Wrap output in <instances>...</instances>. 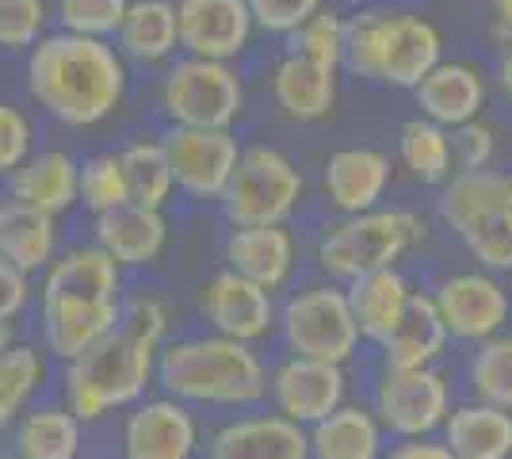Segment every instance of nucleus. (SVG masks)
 <instances>
[{
  "label": "nucleus",
  "mask_w": 512,
  "mask_h": 459,
  "mask_svg": "<svg viewBox=\"0 0 512 459\" xmlns=\"http://www.w3.org/2000/svg\"><path fill=\"white\" fill-rule=\"evenodd\" d=\"M119 54L138 66H161L180 50L176 0H130L123 27L115 35Z\"/></svg>",
  "instance_id": "nucleus-25"
},
{
  "label": "nucleus",
  "mask_w": 512,
  "mask_h": 459,
  "mask_svg": "<svg viewBox=\"0 0 512 459\" xmlns=\"http://www.w3.org/2000/svg\"><path fill=\"white\" fill-rule=\"evenodd\" d=\"M119 329H127L134 333L138 341H146V345H161V337H165V329H169V318H165V306L150 299V295H138V299H130L123 310H119Z\"/></svg>",
  "instance_id": "nucleus-45"
},
{
  "label": "nucleus",
  "mask_w": 512,
  "mask_h": 459,
  "mask_svg": "<svg viewBox=\"0 0 512 459\" xmlns=\"http://www.w3.org/2000/svg\"><path fill=\"white\" fill-rule=\"evenodd\" d=\"M409 299H413V291L398 268H375L367 276H356L348 287V303L356 314L360 337L375 341V345H386L394 337V329L406 318Z\"/></svg>",
  "instance_id": "nucleus-24"
},
{
  "label": "nucleus",
  "mask_w": 512,
  "mask_h": 459,
  "mask_svg": "<svg viewBox=\"0 0 512 459\" xmlns=\"http://www.w3.org/2000/svg\"><path fill=\"white\" fill-rule=\"evenodd\" d=\"M497 85H501V92L512 100V43L505 46V54H501V62H497Z\"/></svg>",
  "instance_id": "nucleus-49"
},
{
  "label": "nucleus",
  "mask_w": 512,
  "mask_h": 459,
  "mask_svg": "<svg viewBox=\"0 0 512 459\" xmlns=\"http://www.w3.org/2000/svg\"><path fill=\"white\" fill-rule=\"evenodd\" d=\"M325 196L341 215H363L379 207V199L390 188V157L371 146H348L325 161Z\"/></svg>",
  "instance_id": "nucleus-18"
},
{
  "label": "nucleus",
  "mask_w": 512,
  "mask_h": 459,
  "mask_svg": "<svg viewBox=\"0 0 512 459\" xmlns=\"http://www.w3.org/2000/svg\"><path fill=\"white\" fill-rule=\"evenodd\" d=\"M161 111L172 127L230 131L245 111V85L230 62L184 54L161 81Z\"/></svg>",
  "instance_id": "nucleus-6"
},
{
  "label": "nucleus",
  "mask_w": 512,
  "mask_h": 459,
  "mask_svg": "<svg viewBox=\"0 0 512 459\" xmlns=\"http://www.w3.org/2000/svg\"><path fill=\"white\" fill-rule=\"evenodd\" d=\"M31 153V123L20 108L0 104V176H12Z\"/></svg>",
  "instance_id": "nucleus-43"
},
{
  "label": "nucleus",
  "mask_w": 512,
  "mask_h": 459,
  "mask_svg": "<svg viewBox=\"0 0 512 459\" xmlns=\"http://www.w3.org/2000/svg\"><path fill=\"white\" fill-rule=\"evenodd\" d=\"M43 383V356L31 345H12L0 356V429H8L27 398Z\"/></svg>",
  "instance_id": "nucleus-36"
},
{
  "label": "nucleus",
  "mask_w": 512,
  "mask_h": 459,
  "mask_svg": "<svg viewBox=\"0 0 512 459\" xmlns=\"http://www.w3.org/2000/svg\"><path fill=\"white\" fill-rule=\"evenodd\" d=\"M157 375L172 398L207 406H249L268 391L264 364L249 352V345L222 333L169 345L161 352Z\"/></svg>",
  "instance_id": "nucleus-3"
},
{
  "label": "nucleus",
  "mask_w": 512,
  "mask_h": 459,
  "mask_svg": "<svg viewBox=\"0 0 512 459\" xmlns=\"http://www.w3.org/2000/svg\"><path fill=\"white\" fill-rule=\"evenodd\" d=\"M119 329V303H43V337L65 364Z\"/></svg>",
  "instance_id": "nucleus-28"
},
{
  "label": "nucleus",
  "mask_w": 512,
  "mask_h": 459,
  "mask_svg": "<svg viewBox=\"0 0 512 459\" xmlns=\"http://www.w3.org/2000/svg\"><path fill=\"white\" fill-rule=\"evenodd\" d=\"M398 157H402V165L409 169L413 180H421V184H448L451 165H455L451 131L425 119V115H417L398 134Z\"/></svg>",
  "instance_id": "nucleus-32"
},
{
  "label": "nucleus",
  "mask_w": 512,
  "mask_h": 459,
  "mask_svg": "<svg viewBox=\"0 0 512 459\" xmlns=\"http://www.w3.org/2000/svg\"><path fill=\"white\" fill-rule=\"evenodd\" d=\"M490 27L497 43H512V0H490Z\"/></svg>",
  "instance_id": "nucleus-48"
},
{
  "label": "nucleus",
  "mask_w": 512,
  "mask_h": 459,
  "mask_svg": "<svg viewBox=\"0 0 512 459\" xmlns=\"http://www.w3.org/2000/svg\"><path fill=\"white\" fill-rule=\"evenodd\" d=\"M436 306L451 337L459 341H490L509 322V295L486 272H463L436 287Z\"/></svg>",
  "instance_id": "nucleus-12"
},
{
  "label": "nucleus",
  "mask_w": 512,
  "mask_h": 459,
  "mask_svg": "<svg viewBox=\"0 0 512 459\" xmlns=\"http://www.w3.org/2000/svg\"><path fill=\"white\" fill-rule=\"evenodd\" d=\"M203 314L222 337H234L245 345L264 337L272 329V318H276L272 291L237 276L234 268L218 272L211 284L203 287Z\"/></svg>",
  "instance_id": "nucleus-14"
},
{
  "label": "nucleus",
  "mask_w": 512,
  "mask_h": 459,
  "mask_svg": "<svg viewBox=\"0 0 512 459\" xmlns=\"http://www.w3.org/2000/svg\"><path fill=\"white\" fill-rule=\"evenodd\" d=\"M77 448L81 417L73 410H39L16 429V459H77Z\"/></svg>",
  "instance_id": "nucleus-33"
},
{
  "label": "nucleus",
  "mask_w": 512,
  "mask_h": 459,
  "mask_svg": "<svg viewBox=\"0 0 512 459\" xmlns=\"http://www.w3.org/2000/svg\"><path fill=\"white\" fill-rule=\"evenodd\" d=\"M425 238V222L413 211H363L337 222L321 238L318 261L337 280H356L375 268H394L417 241Z\"/></svg>",
  "instance_id": "nucleus-5"
},
{
  "label": "nucleus",
  "mask_w": 512,
  "mask_h": 459,
  "mask_svg": "<svg viewBox=\"0 0 512 459\" xmlns=\"http://www.w3.org/2000/svg\"><path fill=\"white\" fill-rule=\"evenodd\" d=\"M451 414L448 379L432 368H386L375 387V417L398 437H428Z\"/></svg>",
  "instance_id": "nucleus-9"
},
{
  "label": "nucleus",
  "mask_w": 512,
  "mask_h": 459,
  "mask_svg": "<svg viewBox=\"0 0 512 459\" xmlns=\"http://www.w3.org/2000/svg\"><path fill=\"white\" fill-rule=\"evenodd\" d=\"M176 23L180 50L214 62L241 58L256 31L249 0H176Z\"/></svg>",
  "instance_id": "nucleus-11"
},
{
  "label": "nucleus",
  "mask_w": 512,
  "mask_h": 459,
  "mask_svg": "<svg viewBox=\"0 0 512 459\" xmlns=\"http://www.w3.org/2000/svg\"><path fill=\"white\" fill-rule=\"evenodd\" d=\"M413 96H417V108L425 119L455 131L482 115L486 100H490V85H486L482 69L470 62H436L421 77V85L413 88Z\"/></svg>",
  "instance_id": "nucleus-16"
},
{
  "label": "nucleus",
  "mask_w": 512,
  "mask_h": 459,
  "mask_svg": "<svg viewBox=\"0 0 512 459\" xmlns=\"http://www.w3.org/2000/svg\"><path fill=\"white\" fill-rule=\"evenodd\" d=\"M199 444L195 417L180 398H153L127 417L123 456L127 459H192Z\"/></svg>",
  "instance_id": "nucleus-15"
},
{
  "label": "nucleus",
  "mask_w": 512,
  "mask_h": 459,
  "mask_svg": "<svg viewBox=\"0 0 512 459\" xmlns=\"http://www.w3.org/2000/svg\"><path fill=\"white\" fill-rule=\"evenodd\" d=\"M344 27H348V20H344L341 12L321 8L318 16H310L299 31L287 35V50L341 69L344 66Z\"/></svg>",
  "instance_id": "nucleus-38"
},
{
  "label": "nucleus",
  "mask_w": 512,
  "mask_h": 459,
  "mask_svg": "<svg viewBox=\"0 0 512 459\" xmlns=\"http://www.w3.org/2000/svg\"><path fill=\"white\" fill-rule=\"evenodd\" d=\"M272 398L279 414H287L299 425H318L337 406H344V372L341 364L291 356L272 375Z\"/></svg>",
  "instance_id": "nucleus-13"
},
{
  "label": "nucleus",
  "mask_w": 512,
  "mask_h": 459,
  "mask_svg": "<svg viewBox=\"0 0 512 459\" xmlns=\"http://www.w3.org/2000/svg\"><path fill=\"white\" fill-rule=\"evenodd\" d=\"M302 173L272 146L241 150L230 188L222 192V211L234 226H283L302 203Z\"/></svg>",
  "instance_id": "nucleus-7"
},
{
  "label": "nucleus",
  "mask_w": 512,
  "mask_h": 459,
  "mask_svg": "<svg viewBox=\"0 0 512 459\" xmlns=\"http://www.w3.org/2000/svg\"><path fill=\"white\" fill-rule=\"evenodd\" d=\"M386 459H455L448 444H432L425 437H413L406 444H398Z\"/></svg>",
  "instance_id": "nucleus-47"
},
{
  "label": "nucleus",
  "mask_w": 512,
  "mask_h": 459,
  "mask_svg": "<svg viewBox=\"0 0 512 459\" xmlns=\"http://www.w3.org/2000/svg\"><path fill=\"white\" fill-rule=\"evenodd\" d=\"M50 27L46 0H0V50H31Z\"/></svg>",
  "instance_id": "nucleus-40"
},
{
  "label": "nucleus",
  "mask_w": 512,
  "mask_h": 459,
  "mask_svg": "<svg viewBox=\"0 0 512 459\" xmlns=\"http://www.w3.org/2000/svg\"><path fill=\"white\" fill-rule=\"evenodd\" d=\"M81 203L92 215H104V211L130 203L119 153H100V157H88L81 165Z\"/></svg>",
  "instance_id": "nucleus-37"
},
{
  "label": "nucleus",
  "mask_w": 512,
  "mask_h": 459,
  "mask_svg": "<svg viewBox=\"0 0 512 459\" xmlns=\"http://www.w3.org/2000/svg\"><path fill=\"white\" fill-rule=\"evenodd\" d=\"M211 459H310V437L287 414L241 417L214 433Z\"/></svg>",
  "instance_id": "nucleus-17"
},
{
  "label": "nucleus",
  "mask_w": 512,
  "mask_h": 459,
  "mask_svg": "<svg viewBox=\"0 0 512 459\" xmlns=\"http://www.w3.org/2000/svg\"><path fill=\"white\" fill-rule=\"evenodd\" d=\"M161 146L169 153L176 188L192 199H222V192L230 188L237 161H241V146H237L234 131L169 127Z\"/></svg>",
  "instance_id": "nucleus-10"
},
{
  "label": "nucleus",
  "mask_w": 512,
  "mask_h": 459,
  "mask_svg": "<svg viewBox=\"0 0 512 459\" xmlns=\"http://www.w3.org/2000/svg\"><path fill=\"white\" fill-rule=\"evenodd\" d=\"M451 153H455L459 169H486L497 153V134L482 119H470L451 134Z\"/></svg>",
  "instance_id": "nucleus-44"
},
{
  "label": "nucleus",
  "mask_w": 512,
  "mask_h": 459,
  "mask_svg": "<svg viewBox=\"0 0 512 459\" xmlns=\"http://www.w3.org/2000/svg\"><path fill=\"white\" fill-rule=\"evenodd\" d=\"M58 245V230H54V215L35 211L20 199L0 207V257L23 268L27 276L39 272L54 257Z\"/></svg>",
  "instance_id": "nucleus-31"
},
{
  "label": "nucleus",
  "mask_w": 512,
  "mask_h": 459,
  "mask_svg": "<svg viewBox=\"0 0 512 459\" xmlns=\"http://www.w3.org/2000/svg\"><path fill=\"white\" fill-rule=\"evenodd\" d=\"M512 211V173L497 169H459L448 176L444 192H440V219L463 238L474 226L490 215Z\"/></svg>",
  "instance_id": "nucleus-20"
},
{
  "label": "nucleus",
  "mask_w": 512,
  "mask_h": 459,
  "mask_svg": "<svg viewBox=\"0 0 512 459\" xmlns=\"http://www.w3.org/2000/svg\"><path fill=\"white\" fill-rule=\"evenodd\" d=\"M325 0H249V12L260 31L268 35H291L310 16H318Z\"/></svg>",
  "instance_id": "nucleus-42"
},
{
  "label": "nucleus",
  "mask_w": 512,
  "mask_h": 459,
  "mask_svg": "<svg viewBox=\"0 0 512 459\" xmlns=\"http://www.w3.org/2000/svg\"><path fill=\"white\" fill-rule=\"evenodd\" d=\"M153 345L138 341L127 329H111L88 352L69 360L65 402L81 421H96L107 410L138 402L153 375Z\"/></svg>",
  "instance_id": "nucleus-4"
},
{
  "label": "nucleus",
  "mask_w": 512,
  "mask_h": 459,
  "mask_svg": "<svg viewBox=\"0 0 512 459\" xmlns=\"http://www.w3.org/2000/svg\"><path fill=\"white\" fill-rule=\"evenodd\" d=\"M283 333L295 356L344 364L360 345V326L341 287H310L283 306Z\"/></svg>",
  "instance_id": "nucleus-8"
},
{
  "label": "nucleus",
  "mask_w": 512,
  "mask_h": 459,
  "mask_svg": "<svg viewBox=\"0 0 512 459\" xmlns=\"http://www.w3.org/2000/svg\"><path fill=\"white\" fill-rule=\"evenodd\" d=\"M12 180V199H20L46 215H65L73 203H81V165L65 150H46L27 157Z\"/></svg>",
  "instance_id": "nucleus-23"
},
{
  "label": "nucleus",
  "mask_w": 512,
  "mask_h": 459,
  "mask_svg": "<svg viewBox=\"0 0 512 459\" xmlns=\"http://www.w3.org/2000/svg\"><path fill=\"white\" fill-rule=\"evenodd\" d=\"M463 241L486 272H512V211L482 219L470 234H463Z\"/></svg>",
  "instance_id": "nucleus-41"
},
{
  "label": "nucleus",
  "mask_w": 512,
  "mask_h": 459,
  "mask_svg": "<svg viewBox=\"0 0 512 459\" xmlns=\"http://www.w3.org/2000/svg\"><path fill=\"white\" fill-rule=\"evenodd\" d=\"M470 391L478 402H490L501 410H512V337L493 333L470 356Z\"/></svg>",
  "instance_id": "nucleus-35"
},
{
  "label": "nucleus",
  "mask_w": 512,
  "mask_h": 459,
  "mask_svg": "<svg viewBox=\"0 0 512 459\" xmlns=\"http://www.w3.org/2000/svg\"><path fill=\"white\" fill-rule=\"evenodd\" d=\"M448 337L451 333L444 326V318H440L436 299L413 291L402 326L394 329V337L383 345L386 368H432V360L444 352Z\"/></svg>",
  "instance_id": "nucleus-29"
},
{
  "label": "nucleus",
  "mask_w": 512,
  "mask_h": 459,
  "mask_svg": "<svg viewBox=\"0 0 512 459\" xmlns=\"http://www.w3.org/2000/svg\"><path fill=\"white\" fill-rule=\"evenodd\" d=\"M130 0H58V27L92 39H115Z\"/></svg>",
  "instance_id": "nucleus-39"
},
{
  "label": "nucleus",
  "mask_w": 512,
  "mask_h": 459,
  "mask_svg": "<svg viewBox=\"0 0 512 459\" xmlns=\"http://www.w3.org/2000/svg\"><path fill=\"white\" fill-rule=\"evenodd\" d=\"M27 299H31L27 272L0 257V322H12L23 306H27Z\"/></svg>",
  "instance_id": "nucleus-46"
},
{
  "label": "nucleus",
  "mask_w": 512,
  "mask_h": 459,
  "mask_svg": "<svg viewBox=\"0 0 512 459\" xmlns=\"http://www.w3.org/2000/svg\"><path fill=\"white\" fill-rule=\"evenodd\" d=\"M444 444L455 459H512V410L474 398L448 414Z\"/></svg>",
  "instance_id": "nucleus-27"
},
{
  "label": "nucleus",
  "mask_w": 512,
  "mask_h": 459,
  "mask_svg": "<svg viewBox=\"0 0 512 459\" xmlns=\"http://www.w3.org/2000/svg\"><path fill=\"white\" fill-rule=\"evenodd\" d=\"M226 261L237 276L276 291L295 264V241L283 226H234L226 241Z\"/></svg>",
  "instance_id": "nucleus-26"
},
{
  "label": "nucleus",
  "mask_w": 512,
  "mask_h": 459,
  "mask_svg": "<svg viewBox=\"0 0 512 459\" xmlns=\"http://www.w3.org/2000/svg\"><path fill=\"white\" fill-rule=\"evenodd\" d=\"M383 421L360 406H337L310 425V459H379Z\"/></svg>",
  "instance_id": "nucleus-30"
},
{
  "label": "nucleus",
  "mask_w": 512,
  "mask_h": 459,
  "mask_svg": "<svg viewBox=\"0 0 512 459\" xmlns=\"http://www.w3.org/2000/svg\"><path fill=\"white\" fill-rule=\"evenodd\" d=\"M12 349V329H8V322H0V356Z\"/></svg>",
  "instance_id": "nucleus-50"
},
{
  "label": "nucleus",
  "mask_w": 512,
  "mask_h": 459,
  "mask_svg": "<svg viewBox=\"0 0 512 459\" xmlns=\"http://www.w3.org/2000/svg\"><path fill=\"white\" fill-rule=\"evenodd\" d=\"M123 161V176H127V192L130 203H142V207H165V199L172 196L176 180H172L169 153L157 142H134L119 153Z\"/></svg>",
  "instance_id": "nucleus-34"
},
{
  "label": "nucleus",
  "mask_w": 512,
  "mask_h": 459,
  "mask_svg": "<svg viewBox=\"0 0 512 459\" xmlns=\"http://www.w3.org/2000/svg\"><path fill=\"white\" fill-rule=\"evenodd\" d=\"M43 303H119V261L100 245L65 253L46 276Z\"/></svg>",
  "instance_id": "nucleus-21"
},
{
  "label": "nucleus",
  "mask_w": 512,
  "mask_h": 459,
  "mask_svg": "<svg viewBox=\"0 0 512 459\" xmlns=\"http://www.w3.org/2000/svg\"><path fill=\"white\" fill-rule=\"evenodd\" d=\"M169 241V222L161 207L123 203L115 211L96 215V245L107 249L119 264H150L161 257Z\"/></svg>",
  "instance_id": "nucleus-22"
},
{
  "label": "nucleus",
  "mask_w": 512,
  "mask_h": 459,
  "mask_svg": "<svg viewBox=\"0 0 512 459\" xmlns=\"http://www.w3.org/2000/svg\"><path fill=\"white\" fill-rule=\"evenodd\" d=\"M337 66L314 62L306 54L287 50L272 73V92L287 119L295 123H318L337 104Z\"/></svg>",
  "instance_id": "nucleus-19"
},
{
  "label": "nucleus",
  "mask_w": 512,
  "mask_h": 459,
  "mask_svg": "<svg viewBox=\"0 0 512 459\" xmlns=\"http://www.w3.org/2000/svg\"><path fill=\"white\" fill-rule=\"evenodd\" d=\"M27 88L65 127H96L127 96V58L111 39L58 27L27 50Z\"/></svg>",
  "instance_id": "nucleus-1"
},
{
  "label": "nucleus",
  "mask_w": 512,
  "mask_h": 459,
  "mask_svg": "<svg viewBox=\"0 0 512 459\" xmlns=\"http://www.w3.org/2000/svg\"><path fill=\"white\" fill-rule=\"evenodd\" d=\"M436 62H444V35L421 12L375 4L348 16L344 69L363 81L413 92Z\"/></svg>",
  "instance_id": "nucleus-2"
}]
</instances>
